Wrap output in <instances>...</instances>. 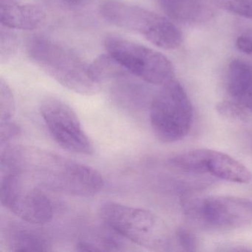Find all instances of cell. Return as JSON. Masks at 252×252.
Wrapping results in <instances>:
<instances>
[{
    "mask_svg": "<svg viewBox=\"0 0 252 252\" xmlns=\"http://www.w3.org/2000/svg\"><path fill=\"white\" fill-rule=\"evenodd\" d=\"M186 212L215 228H237L252 222V201L241 197L215 196L186 202Z\"/></svg>",
    "mask_w": 252,
    "mask_h": 252,
    "instance_id": "9",
    "label": "cell"
},
{
    "mask_svg": "<svg viewBox=\"0 0 252 252\" xmlns=\"http://www.w3.org/2000/svg\"><path fill=\"white\" fill-rule=\"evenodd\" d=\"M177 240L180 246L187 252L196 250V239L189 230L184 228H178L176 232Z\"/></svg>",
    "mask_w": 252,
    "mask_h": 252,
    "instance_id": "19",
    "label": "cell"
},
{
    "mask_svg": "<svg viewBox=\"0 0 252 252\" xmlns=\"http://www.w3.org/2000/svg\"><path fill=\"white\" fill-rule=\"evenodd\" d=\"M236 45L240 51L252 56V31H248L239 36Z\"/></svg>",
    "mask_w": 252,
    "mask_h": 252,
    "instance_id": "21",
    "label": "cell"
},
{
    "mask_svg": "<svg viewBox=\"0 0 252 252\" xmlns=\"http://www.w3.org/2000/svg\"><path fill=\"white\" fill-rule=\"evenodd\" d=\"M27 51L35 64L69 91L92 95L102 88L91 74L89 65L73 51L51 39L32 38L28 42Z\"/></svg>",
    "mask_w": 252,
    "mask_h": 252,
    "instance_id": "2",
    "label": "cell"
},
{
    "mask_svg": "<svg viewBox=\"0 0 252 252\" xmlns=\"http://www.w3.org/2000/svg\"><path fill=\"white\" fill-rule=\"evenodd\" d=\"M19 47V38L14 29H8L1 25L0 32V60L6 63L12 58Z\"/></svg>",
    "mask_w": 252,
    "mask_h": 252,
    "instance_id": "16",
    "label": "cell"
},
{
    "mask_svg": "<svg viewBox=\"0 0 252 252\" xmlns=\"http://www.w3.org/2000/svg\"><path fill=\"white\" fill-rule=\"evenodd\" d=\"M6 244L12 252H48L51 246L46 237L26 225H12L5 236Z\"/></svg>",
    "mask_w": 252,
    "mask_h": 252,
    "instance_id": "14",
    "label": "cell"
},
{
    "mask_svg": "<svg viewBox=\"0 0 252 252\" xmlns=\"http://www.w3.org/2000/svg\"><path fill=\"white\" fill-rule=\"evenodd\" d=\"M0 198L4 207L25 222L41 225L52 220L54 209L50 199L20 172L2 174Z\"/></svg>",
    "mask_w": 252,
    "mask_h": 252,
    "instance_id": "7",
    "label": "cell"
},
{
    "mask_svg": "<svg viewBox=\"0 0 252 252\" xmlns=\"http://www.w3.org/2000/svg\"><path fill=\"white\" fill-rule=\"evenodd\" d=\"M99 215L105 225L135 244L156 252L170 247L167 225L150 211L108 201L101 205Z\"/></svg>",
    "mask_w": 252,
    "mask_h": 252,
    "instance_id": "3",
    "label": "cell"
},
{
    "mask_svg": "<svg viewBox=\"0 0 252 252\" xmlns=\"http://www.w3.org/2000/svg\"><path fill=\"white\" fill-rule=\"evenodd\" d=\"M217 8L227 12L252 19V0H212Z\"/></svg>",
    "mask_w": 252,
    "mask_h": 252,
    "instance_id": "17",
    "label": "cell"
},
{
    "mask_svg": "<svg viewBox=\"0 0 252 252\" xmlns=\"http://www.w3.org/2000/svg\"><path fill=\"white\" fill-rule=\"evenodd\" d=\"M192 119V105L182 85L175 79L163 85L150 105V124L158 139H182L189 132Z\"/></svg>",
    "mask_w": 252,
    "mask_h": 252,
    "instance_id": "5",
    "label": "cell"
},
{
    "mask_svg": "<svg viewBox=\"0 0 252 252\" xmlns=\"http://www.w3.org/2000/svg\"><path fill=\"white\" fill-rule=\"evenodd\" d=\"M99 12L107 23L139 33L162 49L175 50L182 44V33L170 20L142 7L106 0L100 5Z\"/></svg>",
    "mask_w": 252,
    "mask_h": 252,
    "instance_id": "4",
    "label": "cell"
},
{
    "mask_svg": "<svg viewBox=\"0 0 252 252\" xmlns=\"http://www.w3.org/2000/svg\"><path fill=\"white\" fill-rule=\"evenodd\" d=\"M0 129H1L0 131L1 146L8 144V141L20 135V131H21L20 126L14 121L6 122V123H1Z\"/></svg>",
    "mask_w": 252,
    "mask_h": 252,
    "instance_id": "20",
    "label": "cell"
},
{
    "mask_svg": "<svg viewBox=\"0 0 252 252\" xmlns=\"http://www.w3.org/2000/svg\"><path fill=\"white\" fill-rule=\"evenodd\" d=\"M227 89L233 101L252 111V64L242 60L230 63L227 71Z\"/></svg>",
    "mask_w": 252,
    "mask_h": 252,
    "instance_id": "12",
    "label": "cell"
},
{
    "mask_svg": "<svg viewBox=\"0 0 252 252\" xmlns=\"http://www.w3.org/2000/svg\"><path fill=\"white\" fill-rule=\"evenodd\" d=\"M104 44L107 54L143 82L163 86L173 80V65L160 53L113 35L107 36Z\"/></svg>",
    "mask_w": 252,
    "mask_h": 252,
    "instance_id": "6",
    "label": "cell"
},
{
    "mask_svg": "<svg viewBox=\"0 0 252 252\" xmlns=\"http://www.w3.org/2000/svg\"><path fill=\"white\" fill-rule=\"evenodd\" d=\"M9 172H20L42 188L78 197H92L104 187L96 169L38 147H2L1 174Z\"/></svg>",
    "mask_w": 252,
    "mask_h": 252,
    "instance_id": "1",
    "label": "cell"
},
{
    "mask_svg": "<svg viewBox=\"0 0 252 252\" xmlns=\"http://www.w3.org/2000/svg\"><path fill=\"white\" fill-rule=\"evenodd\" d=\"M39 112L51 138L62 148L76 154L90 156L94 153L92 141L68 104L48 97L42 100Z\"/></svg>",
    "mask_w": 252,
    "mask_h": 252,
    "instance_id": "8",
    "label": "cell"
},
{
    "mask_svg": "<svg viewBox=\"0 0 252 252\" xmlns=\"http://www.w3.org/2000/svg\"><path fill=\"white\" fill-rule=\"evenodd\" d=\"M15 110L14 94L9 85L2 78L0 81V122H13Z\"/></svg>",
    "mask_w": 252,
    "mask_h": 252,
    "instance_id": "15",
    "label": "cell"
},
{
    "mask_svg": "<svg viewBox=\"0 0 252 252\" xmlns=\"http://www.w3.org/2000/svg\"><path fill=\"white\" fill-rule=\"evenodd\" d=\"M163 12L172 20L184 24H196L212 17V0H158Z\"/></svg>",
    "mask_w": 252,
    "mask_h": 252,
    "instance_id": "11",
    "label": "cell"
},
{
    "mask_svg": "<svg viewBox=\"0 0 252 252\" xmlns=\"http://www.w3.org/2000/svg\"><path fill=\"white\" fill-rule=\"evenodd\" d=\"M205 174L237 184H248L252 181V173L247 167L229 155L208 150L204 164Z\"/></svg>",
    "mask_w": 252,
    "mask_h": 252,
    "instance_id": "13",
    "label": "cell"
},
{
    "mask_svg": "<svg viewBox=\"0 0 252 252\" xmlns=\"http://www.w3.org/2000/svg\"><path fill=\"white\" fill-rule=\"evenodd\" d=\"M45 11L32 4H23L19 0H0L1 25L14 30L32 31L45 21Z\"/></svg>",
    "mask_w": 252,
    "mask_h": 252,
    "instance_id": "10",
    "label": "cell"
},
{
    "mask_svg": "<svg viewBox=\"0 0 252 252\" xmlns=\"http://www.w3.org/2000/svg\"><path fill=\"white\" fill-rule=\"evenodd\" d=\"M217 110L223 117L239 121L244 120L247 111L234 101H228L219 103L217 106Z\"/></svg>",
    "mask_w": 252,
    "mask_h": 252,
    "instance_id": "18",
    "label": "cell"
}]
</instances>
